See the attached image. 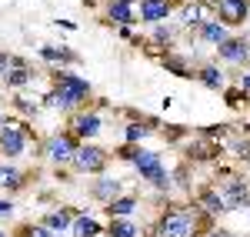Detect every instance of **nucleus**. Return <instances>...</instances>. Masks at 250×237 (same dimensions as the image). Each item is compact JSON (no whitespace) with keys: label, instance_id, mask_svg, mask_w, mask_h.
Masks as SVG:
<instances>
[{"label":"nucleus","instance_id":"1","mask_svg":"<svg viewBox=\"0 0 250 237\" xmlns=\"http://www.w3.org/2000/svg\"><path fill=\"white\" fill-rule=\"evenodd\" d=\"M87 97H90V80L77 77V74H60V80H57V90H54L50 104H54L57 110H70V107L83 104Z\"/></svg>","mask_w":250,"mask_h":237},{"label":"nucleus","instance_id":"2","mask_svg":"<svg viewBox=\"0 0 250 237\" xmlns=\"http://www.w3.org/2000/svg\"><path fill=\"white\" fill-rule=\"evenodd\" d=\"M134 167L137 174L144 180H150L157 191H170V174H167V167H164V160L157 157V154H150V151H134Z\"/></svg>","mask_w":250,"mask_h":237},{"label":"nucleus","instance_id":"3","mask_svg":"<svg viewBox=\"0 0 250 237\" xmlns=\"http://www.w3.org/2000/svg\"><path fill=\"white\" fill-rule=\"evenodd\" d=\"M193 231H197L193 211H170L157 224V237H193Z\"/></svg>","mask_w":250,"mask_h":237},{"label":"nucleus","instance_id":"4","mask_svg":"<svg viewBox=\"0 0 250 237\" xmlns=\"http://www.w3.org/2000/svg\"><path fill=\"white\" fill-rule=\"evenodd\" d=\"M74 167H77L80 174H100L104 167H107V151H100V147H77V154H74Z\"/></svg>","mask_w":250,"mask_h":237},{"label":"nucleus","instance_id":"5","mask_svg":"<svg viewBox=\"0 0 250 237\" xmlns=\"http://www.w3.org/2000/svg\"><path fill=\"white\" fill-rule=\"evenodd\" d=\"M217 194H220L224 211H237V207H247V204H250V187L244 184V180H230V184H224Z\"/></svg>","mask_w":250,"mask_h":237},{"label":"nucleus","instance_id":"6","mask_svg":"<svg viewBox=\"0 0 250 237\" xmlns=\"http://www.w3.org/2000/svg\"><path fill=\"white\" fill-rule=\"evenodd\" d=\"M74 154H77L74 137H67V134H54V137L47 140V157L54 160V164H70Z\"/></svg>","mask_w":250,"mask_h":237},{"label":"nucleus","instance_id":"7","mask_svg":"<svg viewBox=\"0 0 250 237\" xmlns=\"http://www.w3.org/2000/svg\"><path fill=\"white\" fill-rule=\"evenodd\" d=\"M217 54H220L224 64H244L250 57V43L244 37H227L217 43Z\"/></svg>","mask_w":250,"mask_h":237},{"label":"nucleus","instance_id":"8","mask_svg":"<svg viewBox=\"0 0 250 237\" xmlns=\"http://www.w3.org/2000/svg\"><path fill=\"white\" fill-rule=\"evenodd\" d=\"M23 147H27V130L17 127V124H7V130L0 134V151H3L7 157H20Z\"/></svg>","mask_w":250,"mask_h":237},{"label":"nucleus","instance_id":"9","mask_svg":"<svg viewBox=\"0 0 250 237\" xmlns=\"http://www.w3.org/2000/svg\"><path fill=\"white\" fill-rule=\"evenodd\" d=\"M217 10H220V23H244L250 14L247 0H217Z\"/></svg>","mask_w":250,"mask_h":237},{"label":"nucleus","instance_id":"10","mask_svg":"<svg viewBox=\"0 0 250 237\" xmlns=\"http://www.w3.org/2000/svg\"><path fill=\"white\" fill-rule=\"evenodd\" d=\"M167 17H170V0H140V20L157 23Z\"/></svg>","mask_w":250,"mask_h":237},{"label":"nucleus","instance_id":"11","mask_svg":"<svg viewBox=\"0 0 250 237\" xmlns=\"http://www.w3.org/2000/svg\"><path fill=\"white\" fill-rule=\"evenodd\" d=\"M197 34H200V40H207V43H220V40L230 37L220 20H200V23H197Z\"/></svg>","mask_w":250,"mask_h":237},{"label":"nucleus","instance_id":"12","mask_svg":"<svg viewBox=\"0 0 250 237\" xmlns=\"http://www.w3.org/2000/svg\"><path fill=\"white\" fill-rule=\"evenodd\" d=\"M107 234H110V237H144V231H140L130 217H110Z\"/></svg>","mask_w":250,"mask_h":237},{"label":"nucleus","instance_id":"13","mask_svg":"<svg viewBox=\"0 0 250 237\" xmlns=\"http://www.w3.org/2000/svg\"><path fill=\"white\" fill-rule=\"evenodd\" d=\"M90 194H94L97 200L107 204V200H114L117 194H120V180H117V177H100L94 187H90Z\"/></svg>","mask_w":250,"mask_h":237},{"label":"nucleus","instance_id":"14","mask_svg":"<svg viewBox=\"0 0 250 237\" xmlns=\"http://www.w3.org/2000/svg\"><path fill=\"white\" fill-rule=\"evenodd\" d=\"M97 130H100V117L97 114H80L77 120H74V134L77 137H97Z\"/></svg>","mask_w":250,"mask_h":237},{"label":"nucleus","instance_id":"15","mask_svg":"<svg viewBox=\"0 0 250 237\" xmlns=\"http://www.w3.org/2000/svg\"><path fill=\"white\" fill-rule=\"evenodd\" d=\"M40 57L47 64H77V54L67 47H40Z\"/></svg>","mask_w":250,"mask_h":237},{"label":"nucleus","instance_id":"16","mask_svg":"<svg viewBox=\"0 0 250 237\" xmlns=\"http://www.w3.org/2000/svg\"><path fill=\"white\" fill-rule=\"evenodd\" d=\"M137 211V197H114L107 200V214L110 217H130Z\"/></svg>","mask_w":250,"mask_h":237},{"label":"nucleus","instance_id":"17","mask_svg":"<svg viewBox=\"0 0 250 237\" xmlns=\"http://www.w3.org/2000/svg\"><path fill=\"white\" fill-rule=\"evenodd\" d=\"M70 227H74V234L77 237H97L100 234V224H97L94 217H87V214H74V220H70Z\"/></svg>","mask_w":250,"mask_h":237},{"label":"nucleus","instance_id":"18","mask_svg":"<svg viewBox=\"0 0 250 237\" xmlns=\"http://www.w3.org/2000/svg\"><path fill=\"white\" fill-rule=\"evenodd\" d=\"M197 77L204 80V87H210V90H224V70H220V67H213V64L200 67V74H197Z\"/></svg>","mask_w":250,"mask_h":237},{"label":"nucleus","instance_id":"19","mask_svg":"<svg viewBox=\"0 0 250 237\" xmlns=\"http://www.w3.org/2000/svg\"><path fill=\"white\" fill-rule=\"evenodd\" d=\"M70 220H74V211H54V214L43 217V227H47V231H67Z\"/></svg>","mask_w":250,"mask_h":237},{"label":"nucleus","instance_id":"20","mask_svg":"<svg viewBox=\"0 0 250 237\" xmlns=\"http://www.w3.org/2000/svg\"><path fill=\"white\" fill-rule=\"evenodd\" d=\"M23 177H20V171L14 164H0V187H10V191H17Z\"/></svg>","mask_w":250,"mask_h":237},{"label":"nucleus","instance_id":"21","mask_svg":"<svg viewBox=\"0 0 250 237\" xmlns=\"http://www.w3.org/2000/svg\"><path fill=\"white\" fill-rule=\"evenodd\" d=\"M204 14H207V7H204V3H187V7H184V10H180V20H184V27H197V23H200V20H204Z\"/></svg>","mask_w":250,"mask_h":237},{"label":"nucleus","instance_id":"22","mask_svg":"<svg viewBox=\"0 0 250 237\" xmlns=\"http://www.w3.org/2000/svg\"><path fill=\"white\" fill-rule=\"evenodd\" d=\"M3 80H7V87H27L30 74H27V67H7L3 70Z\"/></svg>","mask_w":250,"mask_h":237},{"label":"nucleus","instance_id":"23","mask_svg":"<svg viewBox=\"0 0 250 237\" xmlns=\"http://www.w3.org/2000/svg\"><path fill=\"white\" fill-rule=\"evenodd\" d=\"M110 20H120V23H134V10H130V3H114L110 0Z\"/></svg>","mask_w":250,"mask_h":237},{"label":"nucleus","instance_id":"24","mask_svg":"<svg viewBox=\"0 0 250 237\" xmlns=\"http://www.w3.org/2000/svg\"><path fill=\"white\" fill-rule=\"evenodd\" d=\"M150 134V124H127V130H124V140L127 144H140V140Z\"/></svg>","mask_w":250,"mask_h":237},{"label":"nucleus","instance_id":"25","mask_svg":"<svg viewBox=\"0 0 250 237\" xmlns=\"http://www.w3.org/2000/svg\"><path fill=\"white\" fill-rule=\"evenodd\" d=\"M200 207H207V214H220V211H224L220 194H217V191H204V194H200Z\"/></svg>","mask_w":250,"mask_h":237},{"label":"nucleus","instance_id":"26","mask_svg":"<svg viewBox=\"0 0 250 237\" xmlns=\"http://www.w3.org/2000/svg\"><path fill=\"white\" fill-rule=\"evenodd\" d=\"M164 67H167V70H173V74H180V77H187V64H184V60L167 57V60H164Z\"/></svg>","mask_w":250,"mask_h":237},{"label":"nucleus","instance_id":"27","mask_svg":"<svg viewBox=\"0 0 250 237\" xmlns=\"http://www.w3.org/2000/svg\"><path fill=\"white\" fill-rule=\"evenodd\" d=\"M27 237H54V231H47L43 224H37V227H27Z\"/></svg>","mask_w":250,"mask_h":237},{"label":"nucleus","instance_id":"28","mask_svg":"<svg viewBox=\"0 0 250 237\" xmlns=\"http://www.w3.org/2000/svg\"><path fill=\"white\" fill-rule=\"evenodd\" d=\"M247 97V94H244V90H230V94H227V104H230V107H240V100Z\"/></svg>","mask_w":250,"mask_h":237},{"label":"nucleus","instance_id":"29","mask_svg":"<svg viewBox=\"0 0 250 237\" xmlns=\"http://www.w3.org/2000/svg\"><path fill=\"white\" fill-rule=\"evenodd\" d=\"M10 214H14V204L10 200H0V220H7Z\"/></svg>","mask_w":250,"mask_h":237},{"label":"nucleus","instance_id":"30","mask_svg":"<svg viewBox=\"0 0 250 237\" xmlns=\"http://www.w3.org/2000/svg\"><path fill=\"white\" fill-rule=\"evenodd\" d=\"M57 27H60V30H77V23H74V20H57Z\"/></svg>","mask_w":250,"mask_h":237},{"label":"nucleus","instance_id":"31","mask_svg":"<svg viewBox=\"0 0 250 237\" xmlns=\"http://www.w3.org/2000/svg\"><path fill=\"white\" fill-rule=\"evenodd\" d=\"M240 90H244V94H250V74H244V77H240Z\"/></svg>","mask_w":250,"mask_h":237},{"label":"nucleus","instance_id":"32","mask_svg":"<svg viewBox=\"0 0 250 237\" xmlns=\"http://www.w3.org/2000/svg\"><path fill=\"white\" fill-rule=\"evenodd\" d=\"M7 60H10V57H7V54H0V74L7 70Z\"/></svg>","mask_w":250,"mask_h":237},{"label":"nucleus","instance_id":"33","mask_svg":"<svg viewBox=\"0 0 250 237\" xmlns=\"http://www.w3.org/2000/svg\"><path fill=\"white\" fill-rule=\"evenodd\" d=\"M207 237H230V234H227V231H210Z\"/></svg>","mask_w":250,"mask_h":237},{"label":"nucleus","instance_id":"34","mask_svg":"<svg viewBox=\"0 0 250 237\" xmlns=\"http://www.w3.org/2000/svg\"><path fill=\"white\" fill-rule=\"evenodd\" d=\"M114 3H134V0H114Z\"/></svg>","mask_w":250,"mask_h":237},{"label":"nucleus","instance_id":"35","mask_svg":"<svg viewBox=\"0 0 250 237\" xmlns=\"http://www.w3.org/2000/svg\"><path fill=\"white\" fill-rule=\"evenodd\" d=\"M0 237H7V234H3V231H0Z\"/></svg>","mask_w":250,"mask_h":237},{"label":"nucleus","instance_id":"36","mask_svg":"<svg viewBox=\"0 0 250 237\" xmlns=\"http://www.w3.org/2000/svg\"><path fill=\"white\" fill-rule=\"evenodd\" d=\"M0 127H3V120H0Z\"/></svg>","mask_w":250,"mask_h":237}]
</instances>
